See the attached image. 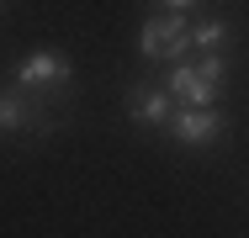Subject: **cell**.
Instances as JSON below:
<instances>
[{"label": "cell", "mask_w": 249, "mask_h": 238, "mask_svg": "<svg viewBox=\"0 0 249 238\" xmlns=\"http://www.w3.org/2000/svg\"><path fill=\"white\" fill-rule=\"evenodd\" d=\"M74 117V90H27L0 80V148H32Z\"/></svg>", "instance_id": "6da1fadb"}, {"label": "cell", "mask_w": 249, "mask_h": 238, "mask_svg": "<svg viewBox=\"0 0 249 238\" xmlns=\"http://www.w3.org/2000/svg\"><path fill=\"white\" fill-rule=\"evenodd\" d=\"M186 32H191V21H186L180 11H154L149 21L138 27V58H143V64H154V69L191 58V43H186Z\"/></svg>", "instance_id": "7a4b0ae2"}, {"label": "cell", "mask_w": 249, "mask_h": 238, "mask_svg": "<svg viewBox=\"0 0 249 238\" xmlns=\"http://www.w3.org/2000/svg\"><path fill=\"white\" fill-rule=\"evenodd\" d=\"M5 80L27 90H74V58L64 48H37V53H21L5 69Z\"/></svg>", "instance_id": "3957f363"}, {"label": "cell", "mask_w": 249, "mask_h": 238, "mask_svg": "<svg viewBox=\"0 0 249 238\" xmlns=\"http://www.w3.org/2000/svg\"><path fill=\"white\" fill-rule=\"evenodd\" d=\"M164 138L180 143V148H217L228 138V122L217 106H175L164 122Z\"/></svg>", "instance_id": "277c9868"}, {"label": "cell", "mask_w": 249, "mask_h": 238, "mask_svg": "<svg viewBox=\"0 0 249 238\" xmlns=\"http://www.w3.org/2000/svg\"><path fill=\"white\" fill-rule=\"evenodd\" d=\"M122 111H127V127H138V133H164V122H170L175 101H170V90H164L154 74H143V80H133V85H127Z\"/></svg>", "instance_id": "5b68a950"}, {"label": "cell", "mask_w": 249, "mask_h": 238, "mask_svg": "<svg viewBox=\"0 0 249 238\" xmlns=\"http://www.w3.org/2000/svg\"><path fill=\"white\" fill-rule=\"evenodd\" d=\"M154 80L170 90V101H175V106H217V95H223V85H207V80L196 74V64H191V58L164 64Z\"/></svg>", "instance_id": "8992f818"}, {"label": "cell", "mask_w": 249, "mask_h": 238, "mask_svg": "<svg viewBox=\"0 0 249 238\" xmlns=\"http://www.w3.org/2000/svg\"><path fill=\"white\" fill-rule=\"evenodd\" d=\"M186 43H191V53H228L233 27H228V16H201V21H191Z\"/></svg>", "instance_id": "52a82bcc"}, {"label": "cell", "mask_w": 249, "mask_h": 238, "mask_svg": "<svg viewBox=\"0 0 249 238\" xmlns=\"http://www.w3.org/2000/svg\"><path fill=\"white\" fill-rule=\"evenodd\" d=\"M154 5H159V11H180V16H186V11L196 5V0H154Z\"/></svg>", "instance_id": "ba28073f"}, {"label": "cell", "mask_w": 249, "mask_h": 238, "mask_svg": "<svg viewBox=\"0 0 249 238\" xmlns=\"http://www.w3.org/2000/svg\"><path fill=\"white\" fill-rule=\"evenodd\" d=\"M0 16H5V0H0Z\"/></svg>", "instance_id": "9c48e42d"}]
</instances>
